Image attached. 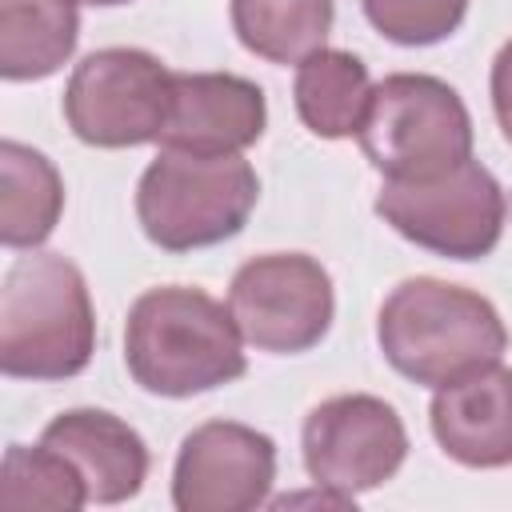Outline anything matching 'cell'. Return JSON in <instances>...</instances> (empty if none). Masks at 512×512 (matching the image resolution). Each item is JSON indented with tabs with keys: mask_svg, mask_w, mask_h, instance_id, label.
Wrapping results in <instances>:
<instances>
[{
	"mask_svg": "<svg viewBox=\"0 0 512 512\" xmlns=\"http://www.w3.org/2000/svg\"><path fill=\"white\" fill-rule=\"evenodd\" d=\"M296 112L304 128L320 140H348L360 132L368 100H372V80L360 56L344 48H316L296 64Z\"/></svg>",
	"mask_w": 512,
	"mask_h": 512,
	"instance_id": "9a60e30c",
	"label": "cell"
},
{
	"mask_svg": "<svg viewBox=\"0 0 512 512\" xmlns=\"http://www.w3.org/2000/svg\"><path fill=\"white\" fill-rule=\"evenodd\" d=\"M272 480V436L236 420H208L180 440L172 504L180 512H252L268 500Z\"/></svg>",
	"mask_w": 512,
	"mask_h": 512,
	"instance_id": "30bf717a",
	"label": "cell"
},
{
	"mask_svg": "<svg viewBox=\"0 0 512 512\" xmlns=\"http://www.w3.org/2000/svg\"><path fill=\"white\" fill-rule=\"evenodd\" d=\"M40 444L60 452L84 480L88 504H124L144 488L148 444L144 436L104 408H68L44 432Z\"/></svg>",
	"mask_w": 512,
	"mask_h": 512,
	"instance_id": "4fadbf2b",
	"label": "cell"
},
{
	"mask_svg": "<svg viewBox=\"0 0 512 512\" xmlns=\"http://www.w3.org/2000/svg\"><path fill=\"white\" fill-rule=\"evenodd\" d=\"M64 212V180L56 164L20 144H0V240L4 248H40Z\"/></svg>",
	"mask_w": 512,
	"mask_h": 512,
	"instance_id": "2e32d148",
	"label": "cell"
},
{
	"mask_svg": "<svg viewBox=\"0 0 512 512\" xmlns=\"http://www.w3.org/2000/svg\"><path fill=\"white\" fill-rule=\"evenodd\" d=\"M96 352L84 272L60 252L16 256L0 288V368L12 380H68Z\"/></svg>",
	"mask_w": 512,
	"mask_h": 512,
	"instance_id": "3957f363",
	"label": "cell"
},
{
	"mask_svg": "<svg viewBox=\"0 0 512 512\" xmlns=\"http://www.w3.org/2000/svg\"><path fill=\"white\" fill-rule=\"evenodd\" d=\"M228 312L256 352L296 356L316 348L336 316L332 276L304 252H268L236 268Z\"/></svg>",
	"mask_w": 512,
	"mask_h": 512,
	"instance_id": "ba28073f",
	"label": "cell"
},
{
	"mask_svg": "<svg viewBox=\"0 0 512 512\" xmlns=\"http://www.w3.org/2000/svg\"><path fill=\"white\" fill-rule=\"evenodd\" d=\"M376 340L400 376L444 388L496 364L508 348V328L480 292L436 276H412L380 304Z\"/></svg>",
	"mask_w": 512,
	"mask_h": 512,
	"instance_id": "7a4b0ae2",
	"label": "cell"
},
{
	"mask_svg": "<svg viewBox=\"0 0 512 512\" xmlns=\"http://www.w3.org/2000/svg\"><path fill=\"white\" fill-rule=\"evenodd\" d=\"M264 124L268 100L260 84L232 72H176L172 116L160 132V148L240 156L264 136Z\"/></svg>",
	"mask_w": 512,
	"mask_h": 512,
	"instance_id": "8fae6325",
	"label": "cell"
},
{
	"mask_svg": "<svg viewBox=\"0 0 512 512\" xmlns=\"http://www.w3.org/2000/svg\"><path fill=\"white\" fill-rule=\"evenodd\" d=\"M488 88H492V112H496V124H500L504 140L512 144V40L496 52Z\"/></svg>",
	"mask_w": 512,
	"mask_h": 512,
	"instance_id": "ffe728a7",
	"label": "cell"
},
{
	"mask_svg": "<svg viewBox=\"0 0 512 512\" xmlns=\"http://www.w3.org/2000/svg\"><path fill=\"white\" fill-rule=\"evenodd\" d=\"M236 40L268 64H300L324 48L336 0H232L228 4Z\"/></svg>",
	"mask_w": 512,
	"mask_h": 512,
	"instance_id": "e0dca14e",
	"label": "cell"
},
{
	"mask_svg": "<svg viewBox=\"0 0 512 512\" xmlns=\"http://www.w3.org/2000/svg\"><path fill=\"white\" fill-rule=\"evenodd\" d=\"M304 472L316 488L344 500L392 480L408 456V432L396 408L368 392H348L316 404L300 432Z\"/></svg>",
	"mask_w": 512,
	"mask_h": 512,
	"instance_id": "9c48e42d",
	"label": "cell"
},
{
	"mask_svg": "<svg viewBox=\"0 0 512 512\" xmlns=\"http://www.w3.org/2000/svg\"><path fill=\"white\" fill-rule=\"evenodd\" d=\"M256 200L260 180L244 156L160 148L136 184V220L156 248L192 252L232 240Z\"/></svg>",
	"mask_w": 512,
	"mask_h": 512,
	"instance_id": "277c9868",
	"label": "cell"
},
{
	"mask_svg": "<svg viewBox=\"0 0 512 512\" xmlns=\"http://www.w3.org/2000/svg\"><path fill=\"white\" fill-rule=\"evenodd\" d=\"M176 72L144 48L88 52L64 88V120L92 148H136L160 140L172 116Z\"/></svg>",
	"mask_w": 512,
	"mask_h": 512,
	"instance_id": "52a82bcc",
	"label": "cell"
},
{
	"mask_svg": "<svg viewBox=\"0 0 512 512\" xmlns=\"http://www.w3.org/2000/svg\"><path fill=\"white\" fill-rule=\"evenodd\" d=\"M0 504L4 508H56L76 512L88 504L84 480L76 468L52 452L48 444H8L4 452V476H0Z\"/></svg>",
	"mask_w": 512,
	"mask_h": 512,
	"instance_id": "ac0fdd59",
	"label": "cell"
},
{
	"mask_svg": "<svg viewBox=\"0 0 512 512\" xmlns=\"http://www.w3.org/2000/svg\"><path fill=\"white\" fill-rule=\"evenodd\" d=\"M80 0H0V76L44 80L80 40Z\"/></svg>",
	"mask_w": 512,
	"mask_h": 512,
	"instance_id": "5bb4252c",
	"label": "cell"
},
{
	"mask_svg": "<svg viewBox=\"0 0 512 512\" xmlns=\"http://www.w3.org/2000/svg\"><path fill=\"white\" fill-rule=\"evenodd\" d=\"M356 140L384 180H428L472 156V116L452 84L392 72L372 84Z\"/></svg>",
	"mask_w": 512,
	"mask_h": 512,
	"instance_id": "5b68a950",
	"label": "cell"
},
{
	"mask_svg": "<svg viewBox=\"0 0 512 512\" xmlns=\"http://www.w3.org/2000/svg\"><path fill=\"white\" fill-rule=\"evenodd\" d=\"M428 424L444 456L464 468L512 464V368L500 360L436 388Z\"/></svg>",
	"mask_w": 512,
	"mask_h": 512,
	"instance_id": "7c38bea8",
	"label": "cell"
},
{
	"mask_svg": "<svg viewBox=\"0 0 512 512\" xmlns=\"http://www.w3.org/2000/svg\"><path fill=\"white\" fill-rule=\"evenodd\" d=\"M368 24L404 48H428L448 40L464 16H468V0H360Z\"/></svg>",
	"mask_w": 512,
	"mask_h": 512,
	"instance_id": "d6986e66",
	"label": "cell"
},
{
	"mask_svg": "<svg viewBox=\"0 0 512 512\" xmlns=\"http://www.w3.org/2000/svg\"><path fill=\"white\" fill-rule=\"evenodd\" d=\"M504 188L480 160L428 180H384L376 216L404 240L448 260H484L504 232Z\"/></svg>",
	"mask_w": 512,
	"mask_h": 512,
	"instance_id": "8992f818",
	"label": "cell"
},
{
	"mask_svg": "<svg viewBox=\"0 0 512 512\" xmlns=\"http://www.w3.org/2000/svg\"><path fill=\"white\" fill-rule=\"evenodd\" d=\"M84 4H92V8H120V4H132V0H84Z\"/></svg>",
	"mask_w": 512,
	"mask_h": 512,
	"instance_id": "44dd1931",
	"label": "cell"
},
{
	"mask_svg": "<svg viewBox=\"0 0 512 512\" xmlns=\"http://www.w3.org/2000/svg\"><path fill=\"white\" fill-rule=\"evenodd\" d=\"M124 364L144 392L184 400L240 380L248 356L228 304L204 288L164 284L128 308Z\"/></svg>",
	"mask_w": 512,
	"mask_h": 512,
	"instance_id": "6da1fadb",
	"label": "cell"
}]
</instances>
